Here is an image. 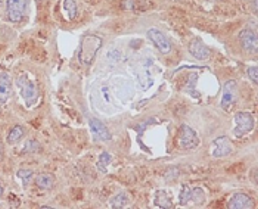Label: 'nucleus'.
Segmentation results:
<instances>
[{"label":"nucleus","instance_id":"21","mask_svg":"<svg viewBox=\"0 0 258 209\" xmlns=\"http://www.w3.org/2000/svg\"><path fill=\"white\" fill-rule=\"evenodd\" d=\"M64 10L66 12L68 19H74L77 15V3L75 0H64Z\"/></svg>","mask_w":258,"mask_h":209},{"label":"nucleus","instance_id":"4","mask_svg":"<svg viewBox=\"0 0 258 209\" xmlns=\"http://www.w3.org/2000/svg\"><path fill=\"white\" fill-rule=\"evenodd\" d=\"M27 0H6V13L10 22H21L27 13Z\"/></svg>","mask_w":258,"mask_h":209},{"label":"nucleus","instance_id":"20","mask_svg":"<svg viewBox=\"0 0 258 209\" xmlns=\"http://www.w3.org/2000/svg\"><path fill=\"white\" fill-rule=\"evenodd\" d=\"M16 176H18V179L22 183L24 187H28V184L34 180V171L28 170V168H21V170H18Z\"/></svg>","mask_w":258,"mask_h":209},{"label":"nucleus","instance_id":"27","mask_svg":"<svg viewBox=\"0 0 258 209\" xmlns=\"http://www.w3.org/2000/svg\"><path fill=\"white\" fill-rule=\"evenodd\" d=\"M0 6H1V0H0Z\"/></svg>","mask_w":258,"mask_h":209},{"label":"nucleus","instance_id":"18","mask_svg":"<svg viewBox=\"0 0 258 209\" xmlns=\"http://www.w3.org/2000/svg\"><path fill=\"white\" fill-rule=\"evenodd\" d=\"M111 161H112L111 153H108V152H102V153L99 155V158H97V162H96L97 171H100V173H106V171H108V165L111 164Z\"/></svg>","mask_w":258,"mask_h":209},{"label":"nucleus","instance_id":"26","mask_svg":"<svg viewBox=\"0 0 258 209\" xmlns=\"http://www.w3.org/2000/svg\"><path fill=\"white\" fill-rule=\"evenodd\" d=\"M3 195V184H1V181H0V196Z\"/></svg>","mask_w":258,"mask_h":209},{"label":"nucleus","instance_id":"7","mask_svg":"<svg viewBox=\"0 0 258 209\" xmlns=\"http://www.w3.org/2000/svg\"><path fill=\"white\" fill-rule=\"evenodd\" d=\"M239 41L241 46L244 47L245 52L248 53H256L258 49V41L256 32L251 30H244L239 32Z\"/></svg>","mask_w":258,"mask_h":209},{"label":"nucleus","instance_id":"23","mask_svg":"<svg viewBox=\"0 0 258 209\" xmlns=\"http://www.w3.org/2000/svg\"><path fill=\"white\" fill-rule=\"evenodd\" d=\"M40 150V145H38V142L37 140H28L27 143H25V146L22 148V153H35V152H38Z\"/></svg>","mask_w":258,"mask_h":209},{"label":"nucleus","instance_id":"8","mask_svg":"<svg viewBox=\"0 0 258 209\" xmlns=\"http://www.w3.org/2000/svg\"><path fill=\"white\" fill-rule=\"evenodd\" d=\"M189 52L194 58L199 60H207L211 56V50L204 44V41L201 38H194L189 43Z\"/></svg>","mask_w":258,"mask_h":209},{"label":"nucleus","instance_id":"9","mask_svg":"<svg viewBox=\"0 0 258 209\" xmlns=\"http://www.w3.org/2000/svg\"><path fill=\"white\" fill-rule=\"evenodd\" d=\"M89 125H90V130H92V134L96 140L100 142H109L112 139L109 130L97 120V118H89Z\"/></svg>","mask_w":258,"mask_h":209},{"label":"nucleus","instance_id":"14","mask_svg":"<svg viewBox=\"0 0 258 209\" xmlns=\"http://www.w3.org/2000/svg\"><path fill=\"white\" fill-rule=\"evenodd\" d=\"M24 137H25V128H24L22 125H13V127L9 130V133H7L6 142H7L9 145H16V143H19Z\"/></svg>","mask_w":258,"mask_h":209},{"label":"nucleus","instance_id":"15","mask_svg":"<svg viewBox=\"0 0 258 209\" xmlns=\"http://www.w3.org/2000/svg\"><path fill=\"white\" fill-rule=\"evenodd\" d=\"M154 204H155L158 208L162 209H171L174 207L173 202H171V199H170V196H168V193H167L165 190H162V189H158V190L155 192Z\"/></svg>","mask_w":258,"mask_h":209},{"label":"nucleus","instance_id":"6","mask_svg":"<svg viewBox=\"0 0 258 209\" xmlns=\"http://www.w3.org/2000/svg\"><path fill=\"white\" fill-rule=\"evenodd\" d=\"M148 38L154 43V46L164 53V55H167V53H170L171 52V43H170V40L165 37V34L161 32L160 30H157V28H152V30L148 31Z\"/></svg>","mask_w":258,"mask_h":209},{"label":"nucleus","instance_id":"13","mask_svg":"<svg viewBox=\"0 0 258 209\" xmlns=\"http://www.w3.org/2000/svg\"><path fill=\"white\" fill-rule=\"evenodd\" d=\"M12 94V78L7 72L0 71V103H6Z\"/></svg>","mask_w":258,"mask_h":209},{"label":"nucleus","instance_id":"11","mask_svg":"<svg viewBox=\"0 0 258 209\" xmlns=\"http://www.w3.org/2000/svg\"><path fill=\"white\" fill-rule=\"evenodd\" d=\"M238 97V84L236 81H227L223 90V97H222V108L229 109Z\"/></svg>","mask_w":258,"mask_h":209},{"label":"nucleus","instance_id":"3","mask_svg":"<svg viewBox=\"0 0 258 209\" xmlns=\"http://www.w3.org/2000/svg\"><path fill=\"white\" fill-rule=\"evenodd\" d=\"M233 122H235L233 134L236 137H242V136L251 133L253 128H254V118H253V115L250 112H242V111L236 112Z\"/></svg>","mask_w":258,"mask_h":209},{"label":"nucleus","instance_id":"5","mask_svg":"<svg viewBox=\"0 0 258 209\" xmlns=\"http://www.w3.org/2000/svg\"><path fill=\"white\" fill-rule=\"evenodd\" d=\"M179 143L183 149H195L199 145L198 134L189 125H182L179 130Z\"/></svg>","mask_w":258,"mask_h":209},{"label":"nucleus","instance_id":"12","mask_svg":"<svg viewBox=\"0 0 258 209\" xmlns=\"http://www.w3.org/2000/svg\"><path fill=\"white\" fill-rule=\"evenodd\" d=\"M230 153H232V145H230L227 137H217L213 142L211 155L214 158H225V156L230 155Z\"/></svg>","mask_w":258,"mask_h":209},{"label":"nucleus","instance_id":"10","mask_svg":"<svg viewBox=\"0 0 258 209\" xmlns=\"http://www.w3.org/2000/svg\"><path fill=\"white\" fill-rule=\"evenodd\" d=\"M227 207L230 209H251L254 207V201L245 193H236L230 198Z\"/></svg>","mask_w":258,"mask_h":209},{"label":"nucleus","instance_id":"25","mask_svg":"<svg viewBox=\"0 0 258 209\" xmlns=\"http://www.w3.org/2000/svg\"><path fill=\"white\" fill-rule=\"evenodd\" d=\"M3 152H4V150H3V145L0 143V161L3 159Z\"/></svg>","mask_w":258,"mask_h":209},{"label":"nucleus","instance_id":"16","mask_svg":"<svg viewBox=\"0 0 258 209\" xmlns=\"http://www.w3.org/2000/svg\"><path fill=\"white\" fill-rule=\"evenodd\" d=\"M35 186L38 187V189H41V190H50L53 186H55V177L52 176V174H49V173H41V174H38L35 179Z\"/></svg>","mask_w":258,"mask_h":209},{"label":"nucleus","instance_id":"17","mask_svg":"<svg viewBox=\"0 0 258 209\" xmlns=\"http://www.w3.org/2000/svg\"><path fill=\"white\" fill-rule=\"evenodd\" d=\"M130 205V198L127 193H124V192H121V193H118V195H115L112 199H111V207L115 209H120V208H126V207H129Z\"/></svg>","mask_w":258,"mask_h":209},{"label":"nucleus","instance_id":"19","mask_svg":"<svg viewBox=\"0 0 258 209\" xmlns=\"http://www.w3.org/2000/svg\"><path fill=\"white\" fill-rule=\"evenodd\" d=\"M179 202L183 207L192 204V187H189L188 184H183V187L179 193Z\"/></svg>","mask_w":258,"mask_h":209},{"label":"nucleus","instance_id":"2","mask_svg":"<svg viewBox=\"0 0 258 209\" xmlns=\"http://www.w3.org/2000/svg\"><path fill=\"white\" fill-rule=\"evenodd\" d=\"M16 84L21 90V97L24 99L25 105L28 108H32L37 100H38V87H37V83L32 81L31 78H28V75H19L18 80H16Z\"/></svg>","mask_w":258,"mask_h":209},{"label":"nucleus","instance_id":"28","mask_svg":"<svg viewBox=\"0 0 258 209\" xmlns=\"http://www.w3.org/2000/svg\"><path fill=\"white\" fill-rule=\"evenodd\" d=\"M210 1H213V0H210Z\"/></svg>","mask_w":258,"mask_h":209},{"label":"nucleus","instance_id":"24","mask_svg":"<svg viewBox=\"0 0 258 209\" xmlns=\"http://www.w3.org/2000/svg\"><path fill=\"white\" fill-rule=\"evenodd\" d=\"M247 74H248V77H250L251 83H253V84H257V81H258L257 66H251V68H248V69H247Z\"/></svg>","mask_w":258,"mask_h":209},{"label":"nucleus","instance_id":"1","mask_svg":"<svg viewBox=\"0 0 258 209\" xmlns=\"http://www.w3.org/2000/svg\"><path fill=\"white\" fill-rule=\"evenodd\" d=\"M102 46V38L97 35H86L81 41L80 50H78V60L83 66L92 65V62L96 58L97 52Z\"/></svg>","mask_w":258,"mask_h":209},{"label":"nucleus","instance_id":"22","mask_svg":"<svg viewBox=\"0 0 258 209\" xmlns=\"http://www.w3.org/2000/svg\"><path fill=\"white\" fill-rule=\"evenodd\" d=\"M192 204L195 205L205 204V192L201 187H192Z\"/></svg>","mask_w":258,"mask_h":209}]
</instances>
